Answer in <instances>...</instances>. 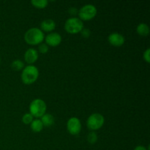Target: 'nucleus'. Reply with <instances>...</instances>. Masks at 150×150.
Wrapping results in <instances>:
<instances>
[{
	"instance_id": "f8f14e48",
	"label": "nucleus",
	"mask_w": 150,
	"mask_h": 150,
	"mask_svg": "<svg viewBox=\"0 0 150 150\" xmlns=\"http://www.w3.org/2000/svg\"><path fill=\"white\" fill-rule=\"evenodd\" d=\"M136 32L139 34L140 36L142 37H146L147 35H149L150 29L149 26H148L146 23H141L136 27Z\"/></svg>"
},
{
	"instance_id": "f257e3e1",
	"label": "nucleus",
	"mask_w": 150,
	"mask_h": 150,
	"mask_svg": "<svg viewBox=\"0 0 150 150\" xmlns=\"http://www.w3.org/2000/svg\"><path fill=\"white\" fill-rule=\"evenodd\" d=\"M45 39L44 32L38 27H32L28 29L24 34V40L29 45H39Z\"/></svg>"
},
{
	"instance_id": "39448f33",
	"label": "nucleus",
	"mask_w": 150,
	"mask_h": 150,
	"mask_svg": "<svg viewBox=\"0 0 150 150\" xmlns=\"http://www.w3.org/2000/svg\"><path fill=\"white\" fill-rule=\"evenodd\" d=\"M105 122V118L99 113L92 114L88 117L86 121V125L90 130H98L103 126Z\"/></svg>"
},
{
	"instance_id": "dca6fc26",
	"label": "nucleus",
	"mask_w": 150,
	"mask_h": 150,
	"mask_svg": "<svg viewBox=\"0 0 150 150\" xmlns=\"http://www.w3.org/2000/svg\"><path fill=\"white\" fill-rule=\"evenodd\" d=\"M23 67H24V64L20 59H16L11 63L12 69L13 70H16V71H19V70H22Z\"/></svg>"
},
{
	"instance_id": "9d476101",
	"label": "nucleus",
	"mask_w": 150,
	"mask_h": 150,
	"mask_svg": "<svg viewBox=\"0 0 150 150\" xmlns=\"http://www.w3.org/2000/svg\"><path fill=\"white\" fill-rule=\"evenodd\" d=\"M38 57H39L38 51L33 48H30L27 49L24 54L25 61L29 64L35 63L38 60Z\"/></svg>"
},
{
	"instance_id": "4468645a",
	"label": "nucleus",
	"mask_w": 150,
	"mask_h": 150,
	"mask_svg": "<svg viewBox=\"0 0 150 150\" xmlns=\"http://www.w3.org/2000/svg\"><path fill=\"white\" fill-rule=\"evenodd\" d=\"M41 122H42L43 126L49 127L54 125V118L53 115L50 114H45L42 117H41Z\"/></svg>"
},
{
	"instance_id": "5701e85b",
	"label": "nucleus",
	"mask_w": 150,
	"mask_h": 150,
	"mask_svg": "<svg viewBox=\"0 0 150 150\" xmlns=\"http://www.w3.org/2000/svg\"><path fill=\"white\" fill-rule=\"evenodd\" d=\"M133 150H147L146 149V147H144V146H136Z\"/></svg>"
},
{
	"instance_id": "2eb2a0df",
	"label": "nucleus",
	"mask_w": 150,
	"mask_h": 150,
	"mask_svg": "<svg viewBox=\"0 0 150 150\" xmlns=\"http://www.w3.org/2000/svg\"><path fill=\"white\" fill-rule=\"evenodd\" d=\"M31 4L34 6V7H37V8H45L47 7L48 4V1L47 0H32L31 1Z\"/></svg>"
},
{
	"instance_id": "a211bd4d",
	"label": "nucleus",
	"mask_w": 150,
	"mask_h": 150,
	"mask_svg": "<svg viewBox=\"0 0 150 150\" xmlns=\"http://www.w3.org/2000/svg\"><path fill=\"white\" fill-rule=\"evenodd\" d=\"M87 140L89 143L90 144H95L98 141V136L95 132H91L88 134L87 136Z\"/></svg>"
},
{
	"instance_id": "1a4fd4ad",
	"label": "nucleus",
	"mask_w": 150,
	"mask_h": 150,
	"mask_svg": "<svg viewBox=\"0 0 150 150\" xmlns=\"http://www.w3.org/2000/svg\"><path fill=\"white\" fill-rule=\"evenodd\" d=\"M45 42L50 46H57L62 42V36L58 32H51L48 34L45 38Z\"/></svg>"
},
{
	"instance_id": "20e7f679",
	"label": "nucleus",
	"mask_w": 150,
	"mask_h": 150,
	"mask_svg": "<svg viewBox=\"0 0 150 150\" xmlns=\"http://www.w3.org/2000/svg\"><path fill=\"white\" fill-rule=\"evenodd\" d=\"M66 32L70 34H77L83 29V23L79 18L71 17L67 19L64 23Z\"/></svg>"
},
{
	"instance_id": "aec40b11",
	"label": "nucleus",
	"mask_w": 150,
	"mask_h": 150,
	"mask_svg": "<svg viewBox=\"0 0 150 150\" xmlns=\"http://www.w3.org/2000/svg\"><path fill=\"white\" fill-rule=\"evenodd\" d=\"M81 35L85 38H87L90 36L91 35V31L89 30L87 28H83L81 31Z\"/></svg>"
},
{
	"instance_id": "6ab92c4d",
	"label": "nucleus",
	"mask_w": 150,
	"mask_h": 150,
	"mask_svg": "<svg viewBox=\"0 0 150 150\" xmlns=\"http://www.w3.org/2000/svg\"><path fill=\"white\" fill-rule=\"evenodd\" d=\"M48 45L46 43H40L39 44V46H38V51L41 54H46L48 51Z\"/></svg>"
},
{
	"instance_id": "b1692460",
	"label": "nucleus",
	"mask_w": 150,
	"mask_h": 150,
	"mask_svg": "<svg viewBox=\"0 0 150 150\" xmlns=\"http://www.w3.org/2000/svg\"><path fill=\"white\" fill-rule=\"evenodd\" d=\"M0 62H1V58H0Z\"/></svg>"
},
{
	"instance_id": "0eeeda50",
	"label": "nucleus",
	"mask_w": 150,
	"mask_h": 150,
	"mask_svg": "<svg viewBox=\"0 0 150 150\" xmlns=\"http://www.w3.org/2000/svg\"><path fill=\"white\" fill-rule=\"evenodd\" d=\"M67 131L71 135H78L81 130V122L77 117H71L67 122Z\"/></svg>"
},
{
	"instance_id": "f3484780",
	"label": "nucleus",
	"mask_w": 150,
	"mask_h": 150,
	"mask_svg": "<svg viewBox=\"0 0 150 150\" xmlns=\"http://www.w3.org/2000/svg\"><path fill=\"white\" fill-rule=\"evenodd\" d=\"M34 120V117L30 113H26L22 117V121L25 125H30Z\"/></svg>"
},
{
	"instance_id": "f03ea898",
	"label": "nucleus",
	"mask_w": 150,
	"mask_h": 150,
	"mask_svg": "<svg viewBox=\"0 0 150 150\" xmlns=\"http://www.w3.org/2000/svg\"><path fill=\"white\" fill-rule=\"evenodd\" d=\"M39 76V70L36 66L29 64L23 69L21 73V80L25 84L35 83Z\"/></svg>"
},
{
	"instance_id": "6e6552de",
	"label": "nucleus",
	"mask_w": 150,
	"mask_h": 150,
	"mask_svg": "<svg viewBox=\"0 0 150 150\" xmlns=\"http://www.w3.org/2000/svg\"><path fill=\"white\" fill-rule=\"evenodd\" d=\"M108 40L109 43L114 46L120 47L125 43V40L122 34L118 33V32H113L108 35Z\"/></svg>"
},
{
	"instance_id": "423d86ee",
	"label": "nucleus",
	"mask_w": 150,
	"mask_h": 150,
	"mask_svg": "<svg viewBox=\"0 0 150 150\" xmlns=\"http://www.w3.org/2000/svg\"><path fill=\"white\" fill-rule=\"evenodd\" d=\"M79 18L81 20L89 21L94 18L96 16L98 10L96 7L92 4H87L82 6L80 10H79Z\"/></svg>"
},
{
	"instance_id": "4be33fe9",
	"label": "nucleus",
	"mask_w": 150,
	"mask_h": 150,
	"mask_svg": "<svg viewBox=\"0 0 150 150\" xmlns=\"http://www.w3.org/2000/svg\"><path fill=\"white\" fill-rule=\"evenodd\" d=\"M68 11H69V13H70V14L75 15V14H76V13H77L78 10H77V9H76V8H74V7H71V8L69 9Z\"/></svg>"
},
{
	"instance_id": "9b49d317",
	"label": "nucleus",
	"mask_w": 150,
	"mask_h": 150,
	"mask_svg": "<svg viewBox=\"0 0 150 150\" xmlns=\"http://www.w3.org/2000/svg\"><path fill=\"white\" fill-rule=\"evenodd\" d=\"M40 28L42 32H51L55 29L56 23L53 19H45L41 22Z\"/></svg>"
},
{
	"instance_id": "ddd939ff",
	"label": "nucleus",
	"mask_w": 150,
	"mask_h": 150,
	"mask_svg": "<svg viewBox=\"0 0 150 150\" xmlns=\"http://www.w3.org/2000/svg\"><path fill=\"white\" fill-rule=\"evenodd\" d=\"M43 125H42V122L40 119H35L32 122V123L30 124V127L32 129V130L35 133H39L43 128Z\"/></svg>"
},
{
	"instance_id": "412c9836",
	"label": "nucleus",
	"mask_w": 150,
	"mask_h": 150,
	"mask_svg": "<svg viewBox=\"0 0 150 150\" xmlns=\"http://www.w3.org/2000/svg\"><path fill=\"white\" fill-rule=\"evenodd\" d=\"M144 59L146 62L149 63L150 62V49L149 48H147L146 51L144 52Z\"/></svg>"
},
{
	"instance_id": "7ed1b4c3",
	"label": "nucleus",
	"mask_w": 150,
	"mask_h": 150,
	"mask_svg": "<svg viewBox=\"0 0 150 150\" xmlns=\"http://www.w3.org/2000/svg\"><path fill=\"white\" fill-rule=\"evenodd\" d=\"M46 109L47 105L45 101L39 98L33 100L29 105V113L37 119L41 118L45 114Z\"/></svg>"
}]
</instances>
